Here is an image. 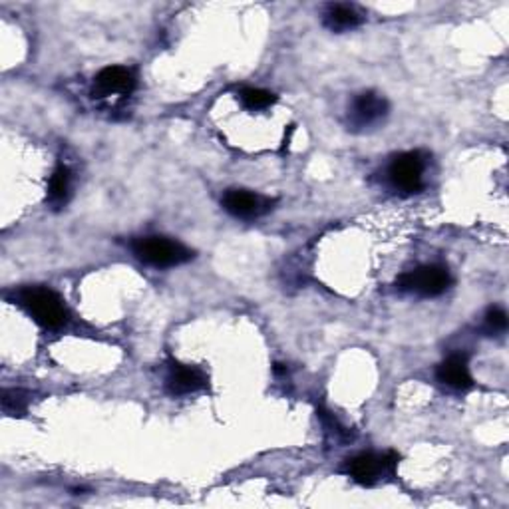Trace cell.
Returning <instances> with one entry per match:
<instances>
[{
	"instance_id": "obj_5",
	"label": "cell",
	"mask_w": 509,
	"mask_h": 509,
	"mask_svg": "<svg viewBox=\"0 0 509 509\" xmlns=\"http://www.w3.org/2000/svg\"><path fill=\"white\" fill-rule=\"evenodd\" d=\"M398 454L386 452L382 456L376 454H358L352 459H348L345 466V472L358 482L360 486H375L382 476L394 474L398 466Z\"/></svg>"
},
{
	"instance_id": "obj_15",
	"label": "cell",
	"mask_w": 509,
	"mask_h": 509,
	"mask_svg": "<svg viewBox=\"0 0 509 509\" xmlns=\"http://www.w3.org/2000/svg\"><path fill=\"white\" fill-rule=\"evenodd\" d=\"M23 403H24L23 393H18V390H5L3 394L5 412H21V410H24Z\"/></svg>"
},
{
	"instance_id": "obj_11",
	"label": "cell",
	"mask_w": 509,
	"mask_h": 509,
	"mask_svg": "<svg viewBox=\"0 0 509 509\" xmlns=\"http://www.w3.org/2000/svg\"><path fill=\"white\" fill-rule=\"evenodd\" d=\"M322 23L332 32H345L362 23V14L352 5H329L322 14Z\"/></svg>"
},
{
	"instance_id": "obj_10",
	"label": "cell",
	"mask_w": 509,
	"mask_h": 509,
	"mask_svg": "<svg viewBox=\"0 0 509 509\" xmlns=\"http://www.w3.org/2000/svg\"><path fill=\"white\" fill-rule=\"evenodd\" d=\"M135 86V78L130 68L124 66H107L96 76V92L97 94H130Z\"/></svg>"
},
{
	"instance_id": "obj_3",
	"label": "cell",
	"mask_w": 509,
	"mask_h": 509,
	"mask_svg": "<svg viewBox=\"0 0 509 509\" xmlns=\"http://www.w3.org/2000/svg\"><path fill=\"white\" fill-rule=\"evenodd\" d=\"M396 285L400 291L430 299L440 297L442 292H446L449 285H452V277H449L448 269L442 265H426L400 275Z\"/></svg>"
},
{
	"instance_id": "obj_12",
	"label": "cell",
	"mask_w": 509,
	"mask_h": 509,
	"mask_svg": "<svg viewBox=\"0 0 509 509\" xmlns=\"http://www.w3.org/2000/svg\"><path fill=\"white\" fill-rule=\"evenodd\" d=\"M68 193H70V171L66 165H60L52 173L51 185H48V199L52 205H62L68 199Z\"/></svg>"
},
{
	"instance_id": "obj_1",
	"label": "cell",
	"mask_w": 509,
	"mask_h": 509,
	"mask_svg": "<svg viewBox=\"0 0 509 509\" xmlns=\"http://www.w3.org/2000/svg\"><path fill=\"white\" fill-rule=\"evenodd\" d=\"M132 251L145 265L158 269L178 267L193 259V251L185 247L183 243L170 237H160V235L135 239L132 243Z\"/></svg>"
},
{
	"instance_id": "obj_9",
	"label": "cell",
	"mask_w": 509,
	"mask_h": 509,
	"mask_svg": "<svg viewBox=\"0 0 509 509\" xmlns=\"http://www.w3.org/2000/svg\"><path fill=\"white\" fill-rule=\"evenodd\" d=\"M436 376L442 384L454 390H467L474 386V380L467 366V355H462V352L448 356L442 365L438 366Z\"/></svg>"
},
{
	"instance_id": "obj_2",
	"label": "cell",
	"mask_w": 509,
	"mask_h": 509,
	"mask_svg": "<svg viewBox=\"0 0 509 509\" xmlns=\"http://www.w3.org/2000/svg\"><path fill=\"white\" fill-rule=\"evenodd\" d=\"M21 305L26 309L38 325L44 329H58L62 327L68 319V310L64 307L62 299L56 295L52 289L46 287H31L21 291L18 295Z\"/></svg>"
},
{
	"instance_id": "obj_13",
	"label": "cell",
	"mask_w": 509,
	"mask_h": 509,
	"mask_svg": "<svg viewBox=\"0 0 509 509\" xmlns=\"http://www.w3.org/2000/svg\"><path fill=\"white\" fill-rule=\"evenodd\" d=\"M275 94H271L267 90H259V88H245L241 92V102L249 107V110H263V107H269L271 104H275Z\"/></svg>"
},
{
	"instance_id": "obj_6",
	"label": "cell",
	"mask_w": 509,
	"mask_h": 509,
	"mask_svg": "<svg viewBox=\"0 0 509 509\" xmlns=\"http://www.w3.org/2000/svg\"><path fill=\"white\" fill-rule=\"evenodd\" d=\"M390 106L384 96L376 92H362L350 104L348 124L352 130H368L386 120Z\"/></svg>"
},
{
	"instance_id": "obj_7",
	"label": "cell",
	"mask_w": 509,
	"mask_h": 509,
	"mask_svg": "<svg viewBox=\"0 0 509 509\" xmlns=\"http://www.w3.org/2000/svg\"><path fill=\"white\" fill-rule=\"evenodd\" d=\"M273 199L265 195L253 193L247 190H229L225 191L221 205L223 209L237 219H257L273 209Z\"/></svg>"
},
{
	"instance_id": "obj_8",
	"label": "cell",
	"mask_w": 509,
	"mask_h": 509,
	"mask_svg": "<svg viewBox=\"0 0 509 509\" xmlns=\"http://www.w3.org/2000/svg\"><path fill=\"white\" fill-rule=\"evenodd\" d=\"M205 384H208V378H205L199 368L180 365V362H173L170 366L168 378H165V386H168L173 396L193 394L198 393V390H201Z\"/></svg>"
},
{
	"instance_id": "obj_14",
	"label": "cell",
	"mask_w": 509,
	"mask_h": 509,
	"mask_svg": "<svg viewBox=\"0 0 509 509\" xmlns=\"http://www.w3.org/2000/svg\"><path fill=\"white\" fill-rule=\"evenodd\" d=\"M484 329L489 335H497V332H504L507 329V315L502 307H492L487 309L484 317Z\"/></svg>"
},
{
	"instance_id": "obj_4",
	"label": "cell",
	"mask_w": 509,
	"mask_h": 509,
	"mask_svg": "<svg viewBox=\"0 0 509 509\" xmlns=\"http://www.w3.org/2000/svg\"><path fill=\"white\" fill-rule=\"evenodd\" d=\"M424 155L420 152L400 153L388 165V180L403 193H418L424 188Z\"/></svg>"
}]
</instances>
